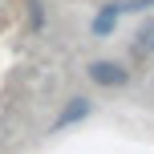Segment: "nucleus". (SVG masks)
<instances>
[{
  "label": "nucleus",
  "instance_id": "f257e3e1",
  "mask_svg": "<svg viewBox=\"0 0 154 154\" xmlns=\"http://www.w3.org/2000/svg\"><path fill=\"white\" fill-rule=\"evenodd\" d=\"M85 73H89L93 85H106V89H118V85L130 81V73H126L118 61H89V69H85Z\"/></svg>",
  "mask_w": 154,
  "mask_h": 154
},
{
  "label": "nucleus",
  "instance_id": "f03ea898",
  "mask_svg": "<svg viewBox=\"0 0 154 154\" xmlns=\"http://www.w3.org/2000/svg\"><path fill=\"white\" fill-rule=\"evenodd\" d=\"M89 109H93L89 97H69V106L53 118V130H69V126H77L81 118H89Z\"/></svg>",
  "mask_w": 154,
  "mask_h": 154
},
{
  "label": "nucleus",
  "instance_id": "7ed1b4c3",
  "mask_svg": "<svg viewBox=\"0 0 154 154\" xmlns=\"http://www.w3.org/2000/svg\"><path fill=\"white\" fill-rule=\"evenodd\" d=\"M118 20H122L118 4H101V12L93 16V37H109V32L118 29Z\"/></svg>",
  "mask_w": 154,
  "mask_h": 154
},
{
  "label": "nucleus",
  "instance_id": "20e7f679",
  "mask_svg": "<svg viewBox=\"0 0 154 154\" xmlns=\"http://www.w3.org/2000/svg\"><path fill=\"white\" fill-rule=\"evenodd\" d=\"M154 8V0H118V12H146Z\"/></svg>",
  "mask_w": 154,
  "mask_h": 154
},
{
  "label": "nucleus",
  "instance_id": "39448f33",
  "mask_svg": "<svg viewBox=\"0 0 154 154\" xmlns=\"http://www.w3.org/2000/svg\"><path fill=\"white\" fill-rule=\"evenodd\" d=\"M142 53H146V57H154V24L142 32Z\"/></svg>",
  "mask_w": 154,
  "mask_h": 154
}]
</instances>
